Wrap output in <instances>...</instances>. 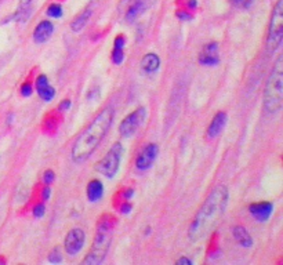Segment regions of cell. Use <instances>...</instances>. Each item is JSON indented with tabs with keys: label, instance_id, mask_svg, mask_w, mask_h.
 Instances as JSON below:
<instances>
[{
	"label": "cell",
	"instance_id": "cell-1",
	"mask_svg": "<svg viewBox=\"0 0 283 265\" xmlns=\"http://www.w3.org/2000/svg\"><path fill=\"white\" fill-rule=\"evenodd\" d=\"M228 199H229V192H228V188L224 185L216 186L209 193V196L203 202V204L196 213L194 221L189 226L188 236L191 241H201L217 226L221 217L225 213Z\"/></svg>",
	"mask_w": 283,
	"mask_h": 265
},
{
	"label": "cell",
	"instance_id": "cell-2",
	"mask_svg": "<svg viewBox=\"0 0 283 265\" xmlns=\"http://www.w3.org/2000/svg\"><path fill=\"white\" fill-rule=\"evenodd\" d=\"M113 122V109L111 106L104 108L91 121L89 126L81 131L72 146V161L83 163L89 159L108 134Z\"/></svg>",
	"mask_w": 283,
	"mask_h": 265
},
{
	"label": "cell",
	"instance_id": "cell-3",
	"mask_svg": "<svg viewBox=\"0 0 283 265\" xmlns=\"http://www.w3.org/2000/svg\"><path fill=\"white\" fill-rule=\"evenodd\" d=\"M113 226H115V218L112 216L105 214L100 218L94 241H93L87 256L81 261L83 264L98 265L105 260L109 247H111V242H112Z\"/></svg>",
	"mask_w": 283,
	"mask_h": 265
},
{
	"label": "cell",
	"instance_id": "cell-4",
	"mask_svg": "<svg viewBox=\"0 0 283 265\" xmlns=\"http://www.w3.org/2000/svg\"><path fill=\"white\" fill-rule=\"evenodd\" d=\"M283 104V57L279 56L268 76L264 90V108L274 115L282 109Z\"/></svg>",
	"mask_w": 283,
	"mask_h": 265
},
{
	"label": "cell",
	"instance_id": "cell-5",
	"mask_svg": "<svg viewBox=\"0 0 283 265\" xmlns=\"http://www.w3.org/2000/svg\"><path fill=\"white\" fill-rule=\"evenodd\" d=\"M283 41V0H278L274 7L267 36V53L274 54Z\"/></svg>",
	"mask_w": 283,
	"mask_h": 265
},
{
	"label": "cell",
	"instance_id": "cell-6",
	"mask_svg": "<svg viewBox=\"0 0 283 265\" xmlns=\"http://www.w3.org/2000/svg\"><path fill=\"white\" fill-rule=\"evenodd\" d=\"M123 156V145L121 143H115L109 148V151L104 155L96 164V171L106 178H113L121 167V161Z\"/></svg>",
	"mask_w": 283,
	"mask_h": 265
},
{
	"label": "cell",
	"instance_id": "cell-7",
	"mask_svg": "<svg viewBox=\"0 0 283 265\" xmlns=\"http://www.w3.org/2000/svg\"><path fill=\"white\" fill-rule=\"evenodd\" d=\"M146 118V109L144 106H140L137 109H134L133 112L127 115L123 121H121V126H119V133L123 137H131L136 134Z\"/></svg>",
	"mask_w": 283,
	"mask_h": 265
},
{
	"label": "cell",
	"instance_id": "cell-8",
	"mask_svg": "<svg viewBox=\"0 0 283 265\" xmlns=\"http://www.w3.org/2000/svg\"><path fill=\"white\" fill-rule=\"evenodd\" d=\"M86 242V233L81 228H72L69 232L66 233L64 241V249L66 254L69 256H76L84 246Z\"/></svg>",
	"mask_w": 283,
	"mask_h": 265
},
{
	"label": "cell",
	"instance_id": "cell-9",
	"mask_svg": "<svg viewBox=\"0 0 283 265\" xmlns=\"http://www.w3.org/2000/svg\"><path fill=\"white\" fill-rule=\"evenodd\" d=\"M158 152H159V148L156 144H148L144 146V149L138 153L137 159H136V167L141 171L149 169L154 164Z\"/></svg>",
	"mask_w": 283,
	"mask_h": 265
},
{
	"label": "cell",
	"instance_id": "cell-10",
	"mask_svg": "<svg viewBox=\"0 0 283 265\" xmlns=\"http://www.w3.org/2000/svg\"><path fill=\"white\" fill-rule=\"evenodd\" d=\"M249 213L259 223H265L274 213V204L271 202H259L249 206Z\"/></svg>",
	"mask_w": 283,
	"mask_h": 265
},
{
	"label": "cell",
	"instance_id": "cell-11",
	"mask_svg": "<svg viewBox=\"0 0 283 265\" xmlns=\"http://www.w3.org/2000/svg\"><path fill=\"white\" fill-rule=\"evenodd\" d=\"M219 43L217 41H211L209 44H206L203 51L199 56V62L206 66H214L220 62L219 56Z\"/></svg>",
	"mask_w": 283,
	"mask_h": 265
},
{
	"label": "cell",
	"instance_id": "cell-12",
	"mask_svg": "<svg viewBox=\"0 0 283 265\" xmlns=\"http://www.w3.org/2000/svg\"><path fill=\"white\" fill-rule=\"evenodd\" d=\"M53 32H54L53 22L44 20V21H41V22L36 25V28L33 31V41L38 44H43V43H46L51 38Z\"/></svg>",
	"mask_w": 283,
	"mask_h": 265
},
{
	"label": "cell",
	"instance_id": "cell-13",
	"mask_svg": "<svg viewBox=\"0 0 283 265\" xmlns=\"http://www.w3.org/2000/svg\"><path fill=\"white\" fill-rule=\"evenodd\" d=\"M35 87H36V91L40 96L41 100L46 101V102H49V101H51L56 97V90L49 83V79H47L46 75H39L38 76L36 83H35Z\"/></svg>",
	"mask_w": 283,
	"mask_h": 265
},
{
	"label": "cell",
	"instance_id": "cell-14",
	"mask_svg": "<svg viewBox=\"0 0 283 265\" xmlns=\"http://www.w3.org/2000/svg\"><path fill=\"white\" fill-rule=\"evenodd\" d=\"M226 121H228V116H226L225 112L216 113L213 121H211L210 126H209V129H207V137L209 138H216L217 136H220L221 131L225 127Z\"/></svg>",
	"mask_w": 283,
	"mask_h": 265
},
{
	"label": "cell",
	"instance_id": "cell-15",
	"mask_svg": "<svg viewBox=\"0 0 283 265\" xmlns=\"http://www.w3.org/2000/svg\"><path fill=\"white\" fill-rule=\"evenodd\" d=\"M232 235H234V239L236 241V243L241 245L242 247H250L253 245V238L243 225H235L232 228Z\"/></svg>",
	"mask_w": 283,
	"mask_h": 265
},
{
	"label": "cell",
	"instance_id": "cell-16",
	"mask_svg": "<svg viewBox=\"0 0 283 265\" xmlns=\"http://www.w3.org/2000/svg\"><path fill=\"white\" fill-rule=\"evenodd\" d=\"M149 6L148 0H136L129 8H127V13H126V21L127 22H133L136 21L138 17L141 16L146 8Z\"/></svg>",
	"mask_w": 283,
	"mask_h": 265
},
{
	"label": "cell",
	"instance_id": "cell-17",
	"mask_svg": "<svg viewBox=\"0 0 283 265\" xmlns=\"http://www.w3.org/2000/svg\"><path fill=\"white\" fill-rule=\"evenodd\" d=\"M161 66V58L155 53H148L141 60V69L145 73H155Z\"/></svg>",
	"mask_w": 283,
	"mask_h": 265
},
{
	"label": "cell",
	"instance_id": "cell-18",
	"mask_svg": "<svg viewBox=\"0 0 283 265\" xmlns=\"http://www.w3.org/2000/svg\"><path fill=\"white\" fill-rule=\"evenodd\" d=\"M32 14V0H20V4L17 7V13L14 18L17 22L24 24Z\"/></svg>",
	"mask_w": 283,
	"mask_h": 265
},
{
	"label": "cell",
	"instance_id": "cell-19",
	"mask_svg": "<svg viewBox=\"0 0 283 265\" xmlns=\"http://www.w3.org/2000/svg\"><path fill=\"white\" fill-rule=\"evenodd\" d=\"M102 193H104V185L100 180H91L89 184H87V199L90 202H98L102 198Z\"/></svg>",
	"mask_w": 283,
	"mask_h": 265
},
{
	"label": "cell",
	"instance_id": "cell-20",
	"mask_svg": "<svg viewBox=\"0 0 283 265\" xmlns=\"http://www.w3.org/2000/svg\"><path fill=\"white\" fill-rule=\"evenodd\" d=\"M91 14H93V10H91V7H87L86 10H83L81 14L73 20L72 24H71V29H72L73 32H76V33L81 32V29H83V28L87 25V22H89Z\"/></svg>",
	"mask_w": 283,
	"mask_h": 265
},
{
	"label": "cell",
	"instance_id": "cell-21",
	"mask_svg": "<svg viewBox=\"0 0 283 265\" xmlns=\"http://www.w3.org/2000/svg\"><path fill=\"white\" fill-rule=\"evenodd\" d=\"M47 16L51 17V18H61L62 17V7L57 3L50 4L49 8H47Z\"/></svg>",
	"mask_w": 283,
	"mask_h": 265
},
{
	"label": "cell",
	"instance_id": "cell-22",
	"mask_svg": "<svg viewBox=\"0 0 283 265\" xmlns=\"http://www.w3.org/2000/svg\"><path fill=\"white\" fill-rule=\"evenodd\" d=\"M49 261L53 263V264H60L62 263V253H61V249L60 247H54L49 253Z\"/></svg>",
	"mask_w": 283,
	"mask_h": 265
},
{
	"label": "cell",
	"instance_id": "cell-23",
	"mask_svg": "<svg viewBox=\"0 0 283 265\" xmlns=\"http://www.w3.org/2000/svg\"><path fill=\"white\" fill-rule=\"evenodd\" d=\"M124 60V53H123V48H113L112 51V61L116 65H121Z\"/></svg>",
	"mask_w": 283,
	"mask_h": 265
},
{
	"label": "cell",
	"instance_id": "cell-24",
	"mask_svg": "<svg viewBox=\"0 0 283 265\" xmlns=\"http://www.w3.org/2000/svg\"><path fill=\"white\" fill-rule=\"evenodd\" d=\"M253 1L254 0H231V3L234 4L235 7H238V8H249L253 4Z\"/></svg>",
	"mask_w": 283,
	"mask_h": 265
},
{
	"label": "cell",
	"instance_id": "cell-25",
	"mask_svg": "<svg viewBox=\"0 0 283 265\" xmlns=\"http://www.w3.org/2000/svg\"><path fill=\"white\" fill-rule=\"evenodd\" d=\"M44 213H46V207H44V204L43 203H38L35 207H33V216L36 218H40L44 216Z\"/></svg>",
	"mask_w": 283,
	"mask_h": 265
},
{
	"label": "cell",
	"instance_id": "cell-26",
	"mask_svg": "<svg viewBox=\"0 0 283 265\" xmlns=\"http://www.w3.org/2000/svg\"><path fill=\"white\" fill-rule=\"evenodd\" d=\"M20 91H21V96L22 97H29L31 94H32V91H33L32 84H31L29 82H26V83H24V84L21 86Z\"/></svg>",
	"mask_w": 283,
	"mask_h": 265
},
{
	"label": "cell",
	"instance_id": "cell-27",
	"mask_svg": "<svg viewBox=\"0 0 283 265\" xmlns=\"http://www.w3.org/2000/svg\"><path fill=\"white\" fill-rule=\"evenodd\" d=\"M54 178H56V174H54L53 170L49 169L44 171V174H43V181H44L46 184H51V183L54 181Z\"/></svg>",
	"mask_w": 283,
	"mask_h": 265
},
{
	"label": "cell",
	"instance_id": "cell-28",
	"mask_svg": "<svg viewBox=\"0 0 283 265\" xmlns=\"http://www.w3.org/2000/svg\"><path fill=\"white\" fill-rule=\"evenodd\" d=\"M113 48H124V44H126V38L123 35H119L115 38V41H113Z\"/></svg>",
	"mask_w": 283,
	"mask_h": 265
},
{
	"label": "cell",
	"instance_id": "cell-29",
	"mask_svg": "<svg viewBox=\"0 0 283 265\" xmlns=\"http://www.w3.org/2000/svg\"><path fill=\"white\" fill-rule=\"evenodd\" d=\"M71 108V100H64L61 104L58 105V109L61 111V112H65V111H68Z\"/></svg>",
	"mask_w": 283,
	"mask_h": 265
},
{
	"label": "cell",
	"instance_id": "cell-30",
	"mask_svg": "<svg viewBox=\"0 0 283 265\" xmlns=\"http://www.w3.org/2000/svg\"><path fill=\"white\" fill-rule=\"evenodd\" d=\"M177 17L180 20H182V21H189V20H192V16L188 14L186 11H178Z\"/></svg>",
	"mask_w": 283,
	"mask_h": 265
},
{
	"label": "cell",
	"instance_id": "cell-31",
	"mask_svg": "<svg viewBox=\"0 0 283 265\" xmlns=\"http://www.w3.org/2000/svg\"><path fill=\"white\" fill-rule=\"evenodd\" d=\"M50 195H51V188L46 186V188L43 189V193H41V198H43V201H47V199L50 198Z\"/></svg>",
	"mask_w": 283,
	"mask_h": 265
},
{
	"label": "cell",
	"instance_id": "cell-32",
	"mask_svg": "<svg viewBox=\"0 0 283 265\" xmlns=\"http://www.w3.org/2000/svg\"><path fill=\"white\" fill-rule=\"evenodd\" d=\"M130 210H131V204H129V202H126L124 204H121V211L123 214H127L130 213Z\"/></svg>",
	"mask_w": 283,
	"mask_h": 265
},
{
	"label": "cell",
	"instance_id": "cell-33",
	"mask_svg": "<svg viewBox=\"0 0 283 265\" xmlns=\"http://www.w3.org/2000/svg\"><path fill=\"white\" fill-rule=\"evenodd\" d=\"M177 264L178 265H192V260H189V258L182 257L177 260Z\"/></svg>",
	"mask_w": 283,
	"mask_h": 265
},
{
	"label": "cell",
	"instance_id": "cell-34",
	"mask_svg": "<svg viewBox=\"0 0 283 265\" xmlns=\"http://www.w3.org/2000/svg\"><path fill=\"white\" fill-rule=\"evenodd\" d=\"M89 100H93V97H96V98H98L100 97V90H98V87H96V88H93L91 91L89 93Z\"/></svg>",
	"mask_w": 283,
	"mask_h": 265
},
{
	"label": "cell",
	"instance_id": "cell-35",
	"mask_svg": "<svg viewBox=\"0 0 283 265\" xmlns=\"http://www.w3.org/2000/svg\"><path fill=\"white\" fill-rule=\"evenodd\" d=\"M133 193H134V191H133L131 188H130V189H126V191L123 192V198H124L126 201H129L130 198L133 196Z\"/></svg>",
	"mask_w": 283,
	"mask_h": 265
},
{
	"label": "cell",
	"instance_id": "cell-36",
	"mask_svg": "<svg viewBox=\"0 0 283 265\" xmlns=\"http://www.w3.org/2000/svg\"><path fill=\"white\" fill-rule=\"evenodd\" d=\"M188 7L194 10V8L198 7V1L196 0H188Z\"/></svg>",
	"mask_w": 283,
	"mask_h": 265
}]
</instances>
